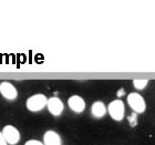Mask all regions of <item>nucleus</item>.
Here are the masks:
<instances>
[{"label": "nucleus", "mask_w": 155, "mask_h": 145, "mask_svg": "<svg viewBox=\"0 0 155 145\" xmlns=\"http://www.w3.org/2000/svg\"><path fill=\"white\" fill-rule=\"evenodd\" d=\"M127 104L136 114H142L146 111V102L144 97L137 92H131L126 97Z\"/></svg>", "instance_id": "1"}, {"label": "nucleus", "mask_w": 155, "mask_h": 145, "mask_svg": "<svg viewBox=\"0 0 155 145\" xmlns=\"http://www.w3.org/2000/svg\"><path fill=\"white\" fill-rule=\"evenodd\" d=\"M107 110L111 119H113L114 121H117V122L122 121L125 116V105H124V102L120 99L111 101Z\"/></svg>", "instance_id": "2"}, {"label": "nucleus", "mask_w": 155, "mask_h": 145, "mask_svg": "<svg viewBox=\"0 0 155 145\" xmlns=\"http://www.w3.org/2000/svg\"><path fill=\"white\" fill-rule=\"evenodd\" d=\"M25 145H43V143L38 140H29V141H27Z\"/></svg>", "instance_id": "11"}, {"label": "nucleus", "mask_w": 155, "mask_h": 145, "mask_svg": "<svg viewBox=\"0 0 155 145\" xmlns=\"http://www.w3.org/2000/svg\"><path fill=\"white\" fill-rule=\"evenodd\" d=\"M8 145H16L20 141V133L13 125H6L1 131Z\"/></svg>", "instance_id": "4"}, {"label": "nucleus", "mask_w": 155, "mask_h": 145, "mask_svg": "<svg viewBox=\"0 0 155 145\" xmlns=\"http://www.w3.org/2000/svg\"><path fill=\"white\" fill-rule=\"evenodd\" d=\"M107 107H105V104L102 102V101H95L93 104H92V107H91V113H92V115L94 117H97V119H101V117H103L105 114H107Z\"/></svg>", "instance_id": "9"}, {"label": "nucleus", "mask_w": 155, "mask_h": 145, "mask_svg": "<svg viewBox=\"0 0 155 145\" xmlns=\"http://www.w3.org/2000/svg\"><path fill=\"white\" fill-rule=\"evenodd\" d=\"M0 145H8L6 142V140H5V137H3L1 131H0Z\"/></svg>", "instance_id": "12"}, {"label": "nucleus", "mask_w": 155, "mask_h": 145, "mask_svg": "<svg viewBox=\"0 0 155 145\" xmlns=\"http://www.w3.org/2000/svg\"><path fill=\"white\" fill-rule=\"evenodd\" d=\"M0 94L8 101H13L18 97V91L16 87L8 81H3L0 83Z\"/></svg>", "instance_id": "5"}, {"label": "nucleus", "mask_w": 155, "mask_h": 145, "mask_svg": "<svg viewBox=\"0 0 155 145\" xmlns=\"http://www.w3.org/2000/svg\"><path fill=\"white\" fill-rule=\"evenodd\" d=\"M47 102H48V99L45 94H33L27 100L26 107L30 112H39L47 107Z\"/></svg>", "instance_id": "3"}, {"label": "nucleus", "mask_w": 155, "mask_h": 145, "mask_svg": "<svg viewBox=\"0 0 155 145\" xmlns=\"http://www.w3.org/2000/svg\"><path fill=\"white\" fill-rule=\"evenodd\" d=\"M47 107H48L49 112L51 113L53 116H59L61 115L63 110H64V104H63V102L59 97H52L50 99H48Z\"/></svg>", "instance_id": "6"}, {"label": "nucleus", "mask_w": 155, "mask_h": 145, "mask_svg": "<svg viewBox=\"0 0 155 145\" xmlns=\"http://www.w3.org/2000/svg\"><path fill=\"white\" fill-rule=\"evenodd\" d=\"M132 83H133V87H135L136 90L142 91L147 87L149 80H145V79H135V80H133Z\"/></svg>", "instance_id": "10"}, {"label": "nucleus", "mask_w": 155, "mask_h": 145, "mask_svg": "<svg viewBox=\"0 0 155 145\" xmlns=\"http://www.w3.org/2000/svg\"><path fill=\"white\" fill-rule=\"evenodd\" d=\"M68 105L74 113H82L85 110V101L80 95H71L68 99Z\"/></svg>", "instance_id": "7"}, {"label": "nucleus", "mask_w": 155, "mask_h": 145, "mask_svg": "<svg viewBox=\"0 0 155 145\" xmlns=\"http://www.w3.org/2000/svg\"><path fill=\"white\" fill-rule=\"evenodd\" d=\"M43 145H62L61 137L54 131H47L43 135Z\"/></svg>", "instance_id": "8"}]
</instances>
